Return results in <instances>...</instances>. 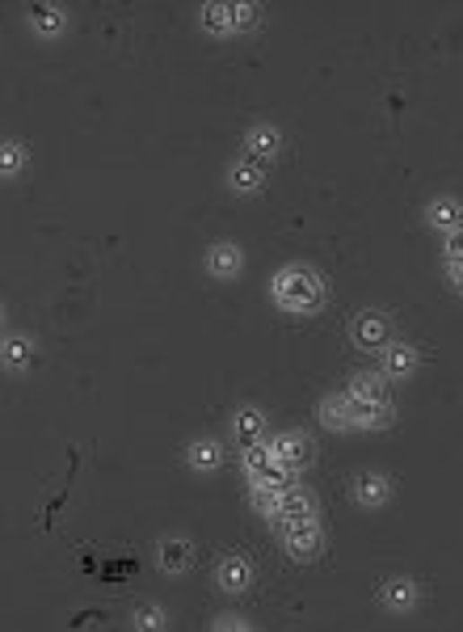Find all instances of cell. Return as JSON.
Segmentation results:
<instances>
[{"mask_svg":"<svg viewBox=\"0 0 463 632\" xmlns=\"http://www.w3.org/2000/svg\"><path fill=\"white\" fill-rule=\"evenodd\" d=\"M245 148H249V156H253V161H270L274 152L283 148V136H278V127L258 123V127H249Z\"/></svg>","mask_w":463,"mask_h":632,"instance_id":"cell-10","label":"cell"},{"mask_svg":"<svg viewBox=\"0 0 463 632\" xmlns=\"http://www.w3.org/2000/svg\"><path fill=\"white\" fill-rule=\"evenodd\" d=\"M270 519H278V522L316 519V497L308 494V489H295V485H286V489H278V497H274Z\"/></svg>","mask_w":463,"mask_h":632,"instance_id":"cell-4","label":"cell"},{"mask_svg":"<svg viewBox=\"0 0 463 632\" xmlns=\"http://www.w3.org/2000/svg\"><path fill=\"white\" fill-rule=\"evenodd\" d=\"M223 464V452H219L215 439H203L190 447V468H198V472H215V468Z\"/></svg>","mask_w":463,"mask_h":632,"instance_id":"cell-20","label":"cell"},{"mask_svg":"<svg viewBox=\"0 0 463 632\" xmlns=\"http://www.w3.org/2000/svg\"><path fill=\"white\" fill-rule=\"evenodd\" d=\"M232 434H236L240 447H258V443H266V417H261V409L245 405V409L232 413Z\"/></svg>","mask_w":463,"mask_h":632,"instance_id":"cell-7","label":"cell"},{"mask_svg":"<svg viewBox=\"0 0 463 632\" xmlns=\"http://www.w3.org/2000/svg\"><path fill=\"white\" fill-rule=\"evenodd\" d=\"M26 152H30V148H22V144H4V156H0V173H4L9 181L22 173V161H26Z\"/></svg>","mask_w":463,"mask_h":632,"instance_id":"cell-23","label":"cell"},{"mask_svg":"<svg viewBox=\"0 0 463 632\" xmlns=\"http://www.w3.org/2000/svg\"><path fill=\"white\" fill-rule=\"evenodd\" d=\"M450 287L463 295V266H450Z\"/></svg>","mask_w":463,"mask_h":632,"instance_id":"cell-27","label":"cell"},{"mask_svg":"<svg viewBox=\"0 0 463 632\" xmlns=\"http://www.w3.org/2000/svg\"><path fill=\"white\" fill-rule=\"evenodd\" d=\"M215 577L228 594H240V591H249V582H253V565H249L245 557H223Z\"/></svg>","mask_w":463,"mask_h":632,"instance_id":"cell-9","label":"cell"},{"mask_svg":"<svg viewBox=\"0 0 463 632\" xmlns=\"http://www.w3.org/2000/svg\"><path fill=\"white\" fill-rule=\"evenodd\" d=\"M447 261L450 266H463V228H455L447 236Z\"/></svg>","mask_w":463,"mask_h":632,"instance_id":"cell-25","label":"cell"},{"mask_svg":"<svg viewBox=\"0 0 463 632\" xmlns=\"http://www.w3.org/2000/svg\"><path fill=\"white\" fill-rule=\"evenodd\" d=\"M350 338H354V346H363V350H380V346H388V316L363 312L354 325H350Z\"/></svg>","mask_w":463,"mask_h":632,"instance_id":"cell-6","label":"cell"},{"mask_svg":"<svg viewBox=\"0 0 463 632\" xmlns=\"http://www.w3.org/2000/svg\"><path fill=\"white\" fill-rule=\"evenodd\" d=\"M135 569H139L135 561H109L106 569H101V577H106V582H123V577H131Z\"/></svg>","mask_w":463,"mask_h":632,"instance_id":"cell-24","label":"cell"},{"mask_svg":"<svg viewBox=\"0 0 463 632\" xmlns=\"http://www.w3.org/2000/svg\"><path fill=\"white\" fill-rule=\"evenodd\" d=\"M30 22H34V30H39V34H47V39H51V34H59V30L68 26V13H64L59 4H30Z\"/></svg>","mask_w":463,"mask_h":632,"instance_id":"cell-17","label":"cell"},{"mask_svg":"<svg viewBox=\"0 0 463 632\" xmlns=\"http://www.w3.org/2000/svg\"><path fill=\"white\" fill-rule=\"evenodd\" d=\"M383 603H388V611H413L417 607V586L409 577H396V582L383 586Z\"/></svg>","mask_w":463,"mask_h":632,"instance_id":"cell-16","label":"cell"},{"mask_svg":"<svg viewBox=\"0 0 463 632\" xmlns=\"http://www.w3.org/2000/svg\"><path fill=\"white\" fill-rule=\"evenodd\" d=\"M228 181L236 194H258L261 186H266V165L253 161V156H245V161H236V165L228 169Z\"/></svg>","mask_w":463,"mask_h":632,"instance_id":"cell-8","label":"cell"},{"mask_svg":"<svg viewBox=\"0 0 463 632\" xmlns=\"http://www.w3.org/2000/svg\"><path fill=\"white\" fill-rule=\"evenodd\" d=\"M278 540L286 544L291 557H300V561H312L316 552L325 549V536H320V527L316 519H295V522H278Z\"/></svg>","mask_w":463,"mask_h":632,"instance_id":"cell-2","label":"cell"},{"mask_svg":"<svg viewBox=\"0 0 463 632\" xmlns=\"http://www.w3.org/2000/svg\"><path fill=\"white\" fill-rule=\"evenodd\" d=\"M274 455H278V464H286L291 472L303 464H312V443H308V434H300V430H286V434H278V439L270 443Z\"/></svg>","mask_w":463,"mask_h":632,"instance_id":"cell-5","label":"cell"},{"mask_svg":"<svg viewBox=\"0 0 463 632\" xmlns=\"http://www.w3.org/2000/svg\"><path fill=\"white\" fill-rule=\"evenodd\" d=\"M215 628H249V624H245V619H236V616H219Z\"/></svg>","mask_w":463,"mask_h":632,"instance_id":"cell-26","label":"cell"},{"mask_svg":"<svg viewBox=\"0 0 463 632\" xmlns=\"http://www.w3.org/2000/svg\"><path fill=\"white\" fill-rule=\"evenodd\" d=\"M190 565H194L190 540H161V569L164 574H186Z\"/></svg>","mask_w":463,"mask_h":632,"instance_id":"cell-11","label":"cell"},{"mask_svg":"<svg viewBox=\"0 0 463 632\" xmlns=\"http://www.w3.org/2000/svg\"><path fill=\"white\" fill-rule=\"evenodd\" d=\"M380 355H383V375H392V380H405L417 367V350L413 346H388Z\"/></svg>","mask_w":463,"mask_h":632,"instance_id":"cell-13","label":"cell"},{"mask_svg":"<svg viewBox=\"0 0 463 632\" xmlns=\"http://www.w3.org/2000/svg\"><path fill=\"white\" fill-rule=\"evenodd\" d=\"M320 422H325V426H333V430L354 426V417H350V392H337V397L320 400Z\"/></svg>","mask_w":463,"mask_h":632,"instance_id":"cell-15","label":"cell"},{"mask_svg":"<svg viewBox=\"0 0 463 632\" xmlns=\"http://www.w3.org/2000/svg\"><path fill=\"white\" fill-rule=\"evenodd\" d=\"M258 13V4H203V26L211 34H236V30H245Z\"/></svg>","mask_w":463,"mask_h":632,"instance_id":"cell-3","label":"cell"},{"mask_svg":"<svg viewBox=\"0 0 463 632\" xmlns=\"http://www.w3.org/2000/svg\"><path fill=\"white\" fill-rule=\"evenodd\" d=\"M388 494H392V485H388V477H380V472H363L354 481V497L363 506H383Z\"/></svg>","mask_w":463,"mask_h":632,"instance_id":"cell-12","label":"cell"},{"mask_svg":"<svg viewBox=\"0 0 463 632\" xmlns=\"http://www.w3.org/2000/svg\"><path fill=\"white\" fill-rule=\"evenodd\" d=\"M34 358V342L30 338H4V363L9 367H26Z\"/></svg>","mask_w":463,"mask_h":632,"instance_id":"cell-21","label":"cell"},{"mask_svg":"<svg viewBox=\"0 0 463 632\" xmlns=\"http://www.w3.org/2000/svg\"><path fill=\"white\" fill-rule=\"evenodd\" d=\"M430 224H434V228H447V233L463 228V203L459 198H434V203H430Z\"/></svg>","mask_w":463,"mask_h":632,"instance_id":"cell-18","label":"cell"},{"mask_svg":"<svg viewBox=\"0 0 463 632\" xmlns=\"http://www.w3.org/2000/svg\"><path fill=\"white\" fill-rule=\"evenodd\" d=\"M358 400H375V405H392L388 400V384H383V375H354V384H350Z\"/></svg>","mask_w":463,"mask_h":632,"instance_id":"cell-19","label":"cell"},{"mask_svg":"<svg viewBox=\"0 0 463 632\" xmlns=\"http://www.w3.org/2000/svg\"><path fill=\"white\" fill-rule=\"evenodd\" d=\"M240 270V249L236 245H215L206 253V275L211 278H232Z\"/></svg>","mask_w":463,"mask_h":632,"instance_id":"cell-14","label":"cell"},{"mask_svg":"<svg viewBox=\"0 0 463 632\" xmlns=\"http://www.w3.org/2000/svg\"><path fill=\"white\" fill-rule=\"evenodd\" d=\"M270 291H274V303H278L283 312H300V316L316 312L320 300H325V283H320V275L308 270V266H286V270H278Z\"/></svg>","mask_w":463,"mask_h":632,"instance_id":"cell-1","label":"cell"},{"mask_svg":"<svg viewBox=\"0 0 463 632\" xmlns=\"http://www.w3.org/2000/svg\"><path fill=\"white\" fill-rule=\"evenodd\" d=\"M131 628H144V632L169 628V611L164 607H139L135 616H131Z\"/></svg>","mask_w":463,"mask_h":632,"instance_id":"cell-22","label":"cell"}]
</instances>
